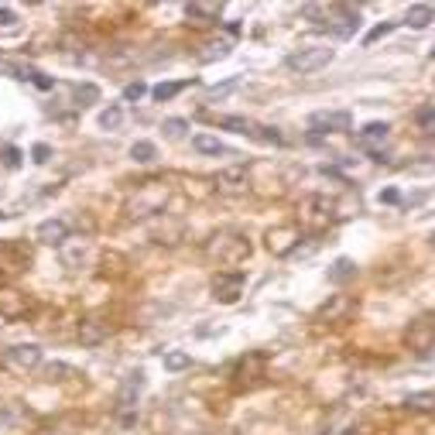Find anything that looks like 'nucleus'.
I'll return each mask as SVG.
<instances>
[{
  "mask_svg": "<svg viewBox=\"0 0 435 435\" xmlns=\"http://www.w3.org/2000/svg\"><path fill=\"white\" fill-rule=\"evenodd\" d=\"M0 364L7 367L11 374H18V377H28L31 370H38V367H42V346H35V343L11 346V350H4Z\"/></svg>",
  "mask_w": 435,
  "mask_h": 435,
  "instance_id": "7ed1b4c3",
  "label": "nucleus"
},
{
  "mask_svg": "<svg viewBox=\"0 0 435 435\" xmlns=\"http://www.w3.org/2000/svg\"><path fill=\"white\" fill-rule=\"evenodd\" d=\"M144 93H148V86H144V83H131V86L124 90V100H141Z\"/></svg>",
  "mask_w": 435,
  "mask_h": 435,
  "instance_id": "f704fd0d",
  "label": "nucleus"
},
{
  "mask_svg": "<svg viewBox=\"0 0 435 435\" xmlns=\"http://www.w3.org/2000/svg\"><path fill=\"white\" fill-rule=\"evenodd\" d=\"M391 31H394V24H377V28H374V31H370V35H367L364 42L367 45H374V42H381V38H384V35H391Z\"/></svg>",
  "mask_w": 435,
  "mask_h": 435,
  "instance_id": "7c9ffc66",
  "label": "nucleus"
},
{
  "mask_svg": "<svg viewBox=\"0 0 435 435\" xmlns=\"http://www.w3.org/2000/svg\"><path fill=\"white\" fill-rule=\"evenodd\" d=\"M4 165H7V168H18V165H21V151H18V148H4Z\"/></svg>",
  "mask_w": 435,
  "mask_h": 435,
  "instance_id": "72a5a7b5",
  "label": "nucleus"
},
{
  "mask_svg": "<svg viewBox=\"0 0 435 435\" xmlns=\"http://www.w3.org/2000/svg\"><path fill=\"white\" fill-rule=\"evenodd\" d=\"M59 254H62V261H66L69 268H83V261L90 257V240H76V237H69V240L59 247Z\"/></svg>",
  "mask_w": 435,
  "mask_h": 435,
  "instance_id": "f3484780",
  "label": "nucleus"
},
{
  "mask_svg": "<svg viewBox=\"0 0 435 435\" xmlns=\"http://www.w3.org/2000/svg\"><path fill=\"white\" fill-rule=\"evenodd\" d=\"M336 203L333 199H326V196H309L305 203H302V223L312 230H322L333 223V216H336Z\"/></svg>",
  "mask_w": 435,
  "mask_h": 435,
  "instance_id": "423d86ee",
  "label": "nucleus"
},
{
  "mask_svg": "<svg viewBox=\"0 0 435 435\" xmlns=\"http://www.w3.org/2000/svg\"><path fill=\"white\" fill-rule=\"evenodd\" d=\"M69 377H79L69 364H48L45 367V381H52V384H55V381H69Z\"/></svg>",
  "mask_w": 435,
  "mask_h": 435,
  "instance_id": "cd10ccee",
  "label": "nucleus"
},
{
  "mask_svg": "<svg viewBox=\"0 0 435 435\" xmlns=\"http://www.w3.org/2000/svg\"><path fill=\"white\" fill-rule=\"evenodd\" d=\"M141 391H144V374H141V370L127 374V377H124V384H120V391H117V412L120 415L134 412V408H138Z\"/></svg>",
  "mask_w": 435,
  "mask_h": 435,
  "instance_id": "9d476101",
  "label": "nucleus"
},
{
  "mask_svg": "<svg viewBox=\"0 0 435 435\" xmlns=\"http://www.w3.org/2000/svg\"><path fill=\"white\" fill-rule=\"evenodd\" d=\"M353 309H357V302H353L350 295H333V298H329V302H326V305L319 309V319H322V322H343L346 316L353 312Z\"/></svg>",
  "mask_w": 435,
  "mask_h": 435,
  "instance_id": "4468645a",
  "label": "nucleus"
},
{
  "mask_svg": "<svg viewBox=\"0 0 435 435\" xmlns=\"http://www.w3.org/2000/svg\"><path fill=\"white\" fill-rule=\"evenodd\" d=\"M432 138H435V127H432Z\"/></svg>",
  "mask_w": 435,
  "mask_h": 435,
  "instance_id": "a19ab883",
  "label": "nucleus"
},
{
  "mask_svg": "<svg viewBox=\"0 0 435 435\" xmlns=\"http://www.w3.org/2000/svg\"><path fill=\"white\" fill-rule=\"evenodd\" d=\"M405 343L415 353H429L435 346V312H425L405 329Z\"/></svg>",
  "mask_w": 435,
  "mask_h": 435,
  "instance_id": "39448f33",
  "label": "nucleus"
},
{
  "mask_svg": "<svg viewBox=\"0 0 435 435\" xmlns=\"http://www.w3.org/2000/svg\"><path fill=\"white\" fill-rule=\"evenodd\" d=\"M213 182H216V189H220L223 196H240V192H247V168H244V165L227 168V172H220Z\"/></svg>",
  "mask_w": 435,
  "mask_h": 435,
  "instance_id": "f8f14e48",
  "label": "nucleus"
},
{
  "mask_svg": "<svg viewBox=\"0 0 435 435\" xmlns=\"http://www.w3.org/2000/svg\"><path fill=\"white\" fill-rule=\"evenodd\" d=\"M388 138H391L388 124H367L364 131L357 134L360 148H364L367 155H374V161H384V144H388Z\"/></svg>",
  "mask_w": 435,
  "mask_h": 435,
  "instance_id": "1a4fd4ad",
  "label": "nucleus"
},
{
  "mask_svg": "<svg viewBox=\"0 0 435 435\" xmlns=\"http://www.w3.org/2000/svg\"><path fill=\"white\" fill-rule=\"evenodd\" d=\"M131 158L138 161V165H151V161L158 158V148L151 141H134L131 144Z\"/></svg>",
  "mask_w": 435,
  "mask_h": 435,
  "instance_id": "5701e85b",
  "label": "nucleus"
},
{
  "mask_svg": "<svg viewBox=\"0 0 435 435\" xmlns=\"http://www.w3.org/2000/svg\"><path fill=\"white\" fill-rule=\"evenodd\" d=\"M415 175H422V172H435V161H418V165H412Z\"/></svg>",
  "mask_w": 435,
  "mask_h": 435,
  "instance_id": "4c0bfd02",
  "label": "nucleus"
},
{
  "mask_svg": "<svg viewBox=\"0 0 435 435\" xmlns=\"http://www.w3.org/2000/svg\"><path fill=\"white\" fill-rule=\"evenodd\" d=\"M110 340V322L103 319H83L79 322V343L83 346H100Z\"/></svg>",
  "mask_w": 435,
  "mask_h": 435,
  "instance_id": "ddd939ff",
  "label": "nucleus"
},
{
  "mask_svg": "<svg viewBox=\"0 0 435 435\" xmlns=\"http://www.w3.org/2000/svg\"><path fill=\"white\" fill-rule=\"evenodd\" d=\"M432 21H435V7L432 4H412V7H408V14H405V24L415 28V31L429 28Z\"/></svg>",
  "mask_w": 435,
  "mask_h": 435,
  "instance_id": "a211bd4d",
  "label": "nucleus"
},
{
  "mask_svg": "<svg viewBox=\"0 0 435 435\" xmlns=\"http://www.w3.org/2000/svg\"><path fill=\"white\" fill-rule=\"evenodd\" d=\"M206 52H199V62H216V59H227L230 55V42L223 38V42H209V45H203Z\"/></svg>",
  "mask_w": 435,
  "mask_h": 435,
  "instance_id": "a878e982",
  "label": "nucleus"
},
{
  "mask_svg": "<svg viewBox=\"0 0 435 435\" xmlns=\"http://www.w3.org/2000/svg\"><path fill=\"white\" fill-rule=\"evenodd\" d=\"M244 288H247L244 271H220L213 278V298L223 302V305H237L240 295H244Z\"/></svg>",
  "mask_w": 435,
  "mask_h": 435,
  "instance_id": "0eeeda50",
  "label": "nucleus"
},
{
  "mask_svg": "<svg viewBox=\"0 0 435 435\" xmlns=\"http://www.w3.org/2000/svg\"><path fill=\"white\" fill-rule=\"evenodd\" d=\"M31 158L38 161V165H45V161L52 158V148H48V144H35V151H31Z\"/></svg>",
  "mask_w": 435,
  "mask_h": 435,
  "instance_id": "c9c22d12",
  "label": "nucleus"
},
{
  "mask_svg": "<svg viewBox=\"0 0 435 435\" xmlns=\"http://www.w3.org/2000/svg\"><path fill=\"white\" fill-rule=\"evenodd\" d=\"M350 275H357V268H353V261H336V268H333V271H329V278H333V281H346V278Z\"/></svg>",
  "mask_w": 435,
  "mask_h": 435,
  "instance_id": "c85d7f7f",
  "label": "nucleus"
},
{
  "mask_svg": "<svg viewBox=\"0 0 435 435\" xmlns=\"http://www.w3.org/2000/svg\"><path fill=\"white\" fill-rule=\"evenodd\" d=\"M429 55H432V59H435V48H432V52H429Z\"/></svg>",
  "mask_w": 435,
  "mask_h": 435,
  "instance_id": "ea45409f",
  "label": "nucleus"
},
{
  "mask_svg": "<svg viewBox=\"0 0 435 435\" xmlns=\"http://www.w3.org/2000/svg\"><path fill=\"white\" fill-rule=\"evenodd\" d=\"M418 124L432 134V127H435V107H425V110H418Z\"/></svg>",
  "mask_w": 435,
  "mask_h": 435,
  "instance_id": "473e14b6",
  "label": "nucleus"
},
{
  "mask_svg": "<svg viewBox=\"0 0 435 435\" xmlns=\"http://www.w3.org/2000/svg\"><path fill=\"white\" fill-rule=\"evenodd\" d=\"M161 131H165L168 138H182V131H185V120H165V124H161Z\"/></svg>",
  "mask_w": 435,
  "mask_h": 435,
  "instance_id": "2f4dec72",
  "label": "nucleus"
},
{
  "mask_svg": "<svg viewBox=\"0 0 435 435\" xmlns=\"http://www.w3.org/2000/svg\"><path fill=\"white\" fill-rule=\"evenodd\" d=\"M405 408L408 412H435V391H415V394H408L405 398Z\"/></svg>",
  "mask_w": 435,
  "mask_h": 435,
  "instance_id": "aec40b11",
  "label": "nucleus"
},
{
  "mask_svg": "<svg viewBox=\"0 0 435 435\" xmlns=\"http://www.w3.org/2000/svg\"><path fill=\"white\" fill-rule=\"evenodd\" d=\"M192 148H196L199 155H230L227 144L216 141V138H209V134H196V138H192Z\"/></svg>",
  "mask_w": 435,
  "mask_h": 435,
  "instance_id": "4be33fe9",
  "label": "nucleus"
},
{
  "mask_svg": "<svg viewBox=\"0 0 435 435\" xmlns=\"http://www.w3.org/2000/svg\"><path fill=\"white\" fill-rule=\"evenodd\" d=\"M0 316L4 319H21L28 316V298L14 288H0Z\"/></svg>",
  "mask_w": 435,
  "mask_h": 435,
  "instance_id": "2eb2a0df",
  "label": "nucleus"
},
{
  "mask_svg": "<svg viewBox=\"0 0 435 435\" xmlns=\"http://www.w3.org/2000/svg\"><path fill=\"white\" fill-rule=\"evenodd\" d=\"M165 203H168V189H165L161 182H148L131 196V203H127V216H155V213L165 209Z\"/></svg>",
  "mask_w": 435,
  "mask_h": 435,
  "instance_id": "f03ea898",
  "label": "nucleus"
},
{
  "mask_svg": "<svg viewBox=\"0 0 435 435\" xmlns=\"http://www.w3.org/2000/svg\"><path fill=\"white\" fill-rule=\"evenodd\" d=\"M185 14L189 18H196V21H203V24H213V21H220V14H223V4H189L185 7Z\"/></svg>",
  "mask_w": 435,
  "mask_h": 435,
  "instance_id": "6ab92c4d",
  "label": "nucleus"
},
{
  "mask_svg": "<svg viewBox=\"0 0 435 435\" xmlns=\"http://www.w3.org/2000/svg\"><path fill=\"white\" fill-rule=\"evenodd\" d=\"M42 244H52V247H62L66 240H69V223L66 220H45L42 227H38V233H35Z\"/></svg>",
  "mask_w": 435,
  "mask_h": 435,
  "instance_id": "dca6fc26",
  "label": "nucleus"
},
{
  "mask_svg": "<svg viewBox=\"0 0 435 435\" xmlns=\"http://www.w3.org/2000/svg\"><path fill=\"white\" fill-rule=\"evenodd\" d=\"M203 251H206L209 261H216L223 268H237V264H244L251 257V240L244 233H237V230H220V233L209 237Z\"/></svg>",
  "mask_w": 435,
  "mask_h": 435,
  "instance_id": "f257e3e1",
  "label": "nucleus"
},
{
  "mask_svg": "<svg viewBox=\"0 0 435 435\" xmlns=\"http://www.w3.org/2000/svg\"><path fill=\"white\" fill-rule=\"evenodd\" d=\"M0 24L14 31V28H18V14H14V11H7V7H0Z\"/></svg>",
  "mask_w": 435,
  "mask_h": 435,
  "instance_id": "e433bc0d",
  "label": "nucleus"
},
{
  "mask_svg": "<svg viewBox=\"0 0 435 435\" xmlns=\"http://www.w3.org/2000/svg\"><path fill=\"white\" fill-rule=\"evenodd\" d=\"M0 216H4V213H0Z\"/></svg>",
  "mask_w": 435,
  "mask_h": 435,
  "instance_id": "79ce46f5",
  "label": "nucleus"
},
{
  "mask_svg": "<svg viewBox=\"0 0 435 435\" xmlns=\"http://www.w3.org/2000/svg\"><path fill=\"white\" fill-rule=\"evenodd\" d=\"M329 62H333V48H326V45H309V48H298V52L288 55V69L302 72V76L326 69Z\"/></svg>",
  "mask_w": 435,
  "mask_h": 435,
  "instance_id": "20e7f679",
  "label": "nucleus"
},
{
  "mask_svg": "<svg viewBox=\"0 0 435 435\" xmlns=\"http://www.w3.org/2000/svg\"><path fill=\"white\" fill-rule=\"evenodd\" d=\"M96 96H100V90L90 86V83H86V86H76V100H79V107H90Z\"/></svg>",
  "mask_w": 435,
  "mask_h": 435,
  "instance_id": "c756f323",
  "label": "nucleus"
},
{
  "mask_svg": "<svg viewBox=\"0 0 435 435\" xmlns=\"http://www.w3.org/2000/svg\"><path fill=\"white\" fill-rule=\"evenodd\" d=\"M220 127H223V131H233V134H247V138H257V134H261V127L251 124L247 117H223Z\"/></svg>",
  "mask_w": 435,
  "mask_h": 435,
  "instance_id": "412c9836",
  "label": "nucleus"
},
{
  "mask_svg": "<svg viewBox=\"0 0 435 435\" xmlns=\"http://www.w3.org/2000/svg\"><path fill=\"white\" fill-rule=\"evenodd\" d=\"M161 364H165V370H172V374H182L185 367L192 364V357H189V353H185V350H168V353H165V360H161Z\"/></svg>",
  "mask_w": 435,
  "mask_h": 435,
  "instance_id": "b1692460",
  "label": "nucleus"
},
{
  "mask_svg": "<svg viewBox=\"0 0 435 435\" xmlns=\"http://www.w3.org/2000/svg\"><path fill=\"white\" fill-rule=\"evenodd\" d=\"M185 86H189V79H185V83H158V86L151 90V96L165 103V100H175V96H179V93L185 90Z\"/></svg>",
  "mask_w": 435,
  "mask_h": 435,
  "instance_id": "bb28decb",
  "label": "nucleus"
},
{
  "mask_svg": "<svg viewBox=\"0 0 435 435\" xmlns=\"http://www.w3.org/2000/svg\"><path fill=\"white\" fill-rule=\"evenodd\" d=\"M298 240H302V230H298V227H275V230H268V251L275 254V257L292 254L298 247Z\"/></svg>",
  "mask_w": 435,
  "mask_h": 435,
  "instance_id": "9b49d317",
  "label": "nucleus"
},
{
  "mask_svg": "<svg viewBox=\"0 0 435 435\" xmlns=\"http://www.w3.org/2000/svg\"><path fill=\"white\" fill-rule=\"evenodd\" d=\"M398 199H401L398 189H384V192H381V203H398Z\"/></svg>",
  "mask_w": 435,
  "mask_h": 435,
  "instance_id": "58836bf2",
  "label": "nucleus"
},
{
  "mask_svg": "<svg viewBox=\"0 0 435 435\" xmlns=\"http://www.w3.org/2000/svg\"><path fill=\"white\" fill-rule=\"evenodd\" d=\"M309 127L319 131V134H346L353 127V117L346 110H322V114L309 117Z\"/></svg>",
  "mask_w": 435,
  "mask_h": 435,
  "instance_id": "6e6552de",
  "label": "nucleus"
},
{
  "mask_svg": "<svg viewBox=\"0 0 435 435\" xmlns=\"http://www.w3.org/2000/svg\"><path fill=\"white\" fill-rule=\"evenodd\" d=\"M120 124H124V107H120V103L107 107V110L100 114V127H103V131H117Z\"/></svg>",
  "mask_w": 435,
  "mask_h": 435,
  "instance_id": "393cba45",
  "label": "nucleus"
}]
</instances>
